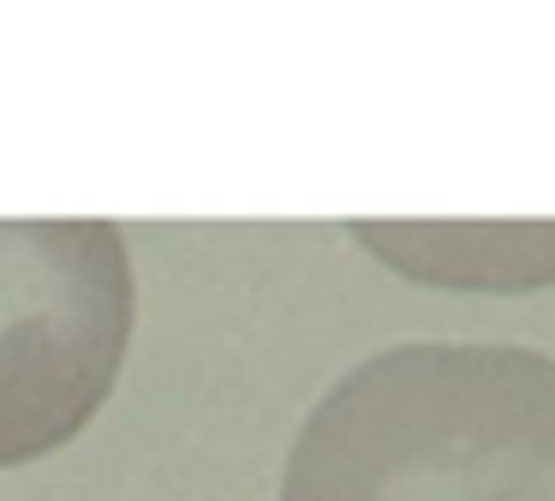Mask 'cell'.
Masks as SVG:
<instances>
[{"label": "cell", "mask_w": 555, "mask_h": 501, "mask_svg": "<svg viewBox=\"0 0 555 501\" xmlns=\"http://www.w3.org/2000/svg\"><path fill=\"white\" fill-rule=\"evenodd\" d=\"M281 501H555V358L472 341L364 358L293 436Z\"/></svg>", "instance_id": "1"}, {"label": "cell", "mask_w": 555, "mask_h": 501, "mask_svg": "<svg viewBox=\"0 0 555 501\" xmlns=\"http://www.w3.org/2000/svg\"><path fill=\"white\" fill-rule=\"evenodd\" d=\"M371 257L448 293L555 286V221H352Z\"/></svg>", "instance_id": "3"}, {"label": "cell", "mask_w": 555, "mask_h": 501, "mask_svg": "<svg viewBox=\"0 0 555 501\" xmlns=\"http://www.w3.org/2000/svg\"><path fill=\"white\" fill-rule=\"evenodd\" d=\"M138 293L114 221H0V465L85 436L126 364Z\"/></svg>", "instance_id": "2"}]
</instances>
